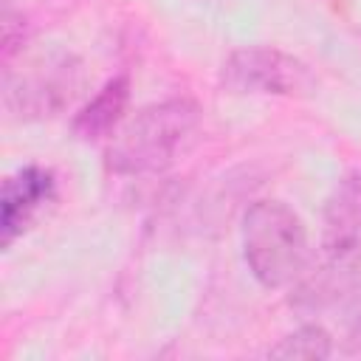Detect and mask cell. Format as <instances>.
I'll list each match as a JSON object with an SVG mask.
<instances>
[{"label":"cell","mask_w":361,"mask_h":361,"mask_svg":"<svg viewBox=\"0 0 361 361\" xmlns=\"http://www.w3.org/2000/svg\"><path fill=\"white\" fill-rule=\"evenodd\" d=\"M200 124V107L192 99L175 96L141 107L124 127L113 133L107 147V169L116 175L164 172L178 152L192 141Z\"/></svg>","instance_id":"obj_1"},{"label":"cell","mask_w":361,"mask_h":361,"mask_svg":"<svg viewBox=\"0 0 361 361\" xmlns=\"http://www.w3.org/2000/svg\"><path fill=\"white\" fill-rule=\"evenodd\" d=\"M243 257L262 288H285L310 271V240L302 217L282 200H257L243 214Z\"/></svg>","instance_id":"obj_2"},{"label":"cell","mask_w":361,"mask_h":361,"mask_svg":"<svg viewBox=\"0 0 361 361\" xmlns=\"http://www.w3.org/2000/svg\"><path fill=\"white\" fill-rule=\"evenodd\" d=\"M85 68L68 51L39 54L25 68H6V107L25 121L62 113L82 90Z\"/></svg>","instance_id":"obj_3"},{"label":"cell","mask_w":361,"mask_h":361,"mask_svg":"<svg viewBox=\"0 0 361 361\" xmlns=\"http://www.w3.org/2000/svg\"><path fill=\"white\" fill-rule=\"evenodd\" d=\"M220 87L237 96H302L313 87V73L293 54L251 45L223 59Z\"/></svg>","instance_id":"obj_4"},{"label":"cell","mask_w":361,"mask_h":361,"mask_svg":"<svg viewBox=\"0 0 361 361\" xmlns=\"http://www.w3.org/2000/svg\"><path fill=\"white\" fill-rule=\"evenodd\" d=\"M56 200V178L51 169L28 164L3 180L0 192V243L8 248L23 237L39 214Z\"/></svg>","instance_id":"obj_5"},{"label":"cell","mask_w":361,"mask_h":361,"mask_svg":"<svg viewBox=\"0 0 361 361\" xmlns=\"http://www.w3.org/2000/svg\"><path fill=\"white\" fill-rule=\"evenodd\" d=\"M322 248L330 262L358 265L361 257V169L341 175L322 214Z\"/></svg>","instance_id":"obj_6"},{"label":"cell","mask_w":361,"mask_h":361,"mask_svg":"<svg viewBox=\"0 0 361 361\" xmlns=\"http://www.w3.org/2000/svg\"><path fill=\"white\" fill-rule=\"evenodd\" d=\"M130 102V76H113L110 82H104V87L73 116L71 130L76 138L82 141H99L110 133L118 130L124 110Z\"/></svg>","instance_id":"obj_7"},{"label":"cell","mask_w":361,"mask_h":361,"mask_svg":"<svg viewBox=\"0 0 361 361\" xmlns=\"http://www.w3.org/2000/svg\"><path fill=\"white\" fill-rule=\"evenodd\" d=\"M268 355L274 358H330L333 355V336L322 324H302L285 338H279Z\"/></svg>","instance_id":"obj_8"}]
</instances>
